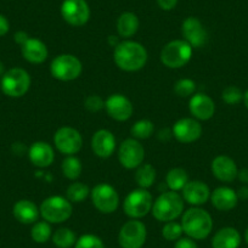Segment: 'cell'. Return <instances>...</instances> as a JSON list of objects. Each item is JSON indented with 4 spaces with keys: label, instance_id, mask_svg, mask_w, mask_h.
I'll return each instance as SVG.
<instances>
[{
    "label": "cell",
    "instance_id": "6da1fadb",
    "mask_svg": "<svg viewBox=\"0 0 248 248\" xmlns=\"http://www.w3.org/2000/svg\"><path fill=\"white\" fill-rule=\"evenodd\" d=\"M149 55L146 47L134 40L119 42L113 50V61L124 72H137L146 65Z\"/></svg>",
    "mask_w": 248,
    "mask_h": 248
},
{
    "label": "cell",
    "instance_id": "7a4b0ae2",
    "mask_svg": "<svg viewBox=\"0 0 248 248\" xmlns=\"http://www.w3.org/2000/svg\"><path fill=\"white\" fill-rule=\"evenodd\" d=\"M184 233L192 240H204L213 230L212 216L200 207H192L184 212L181 219Z\"/></svg>",
    "mask_w": 248,
    "mask_h": 248
},
{
    "label": "cell",
    "instance_id": "3957f363",
    "mask_svg": "<svg viewBox=\"0 0 248 248\" xmlns=\"http://www.w3.org/2000/svg\"><path fill=\"white\" fill-rule=\"evenodd\" d=\"M184 199L176 191L162 192L154 202L151 213L158 221H173L184 212Z\"/></svg>",
    "mask_w": 248,
    "mask_h": 248
},
{
    "label": "cell",
    "instance_id": "277c9868",
    "mask_svg": "<svg viewBox=\"0 0 248 248\" xmlns=\"http://www.w3.org/2000/svg\"><path fill=\"white\" fill-rule=\"evenodd\" d=\"M192 49L194 47L185 40H171L163 46L159 59L166 67L178 70L189 63L192 57Z\"/></svg>",
    "mask_w": 248,
    "mask_h": 248
},
{
    "label": "cell",
    "instance_id": "5b68a950",
    "mask_svg": "<svg viewBox=\"0 0 248 248\" xmlns=\"http://www.w3.org/2000/svg\"><path fill=\"white\" fill-rule=\"evenodd\" d=\"M40 216L50 224H61L72 217L73 206L66 197L50 196L39 207Z\"/></svg>",
    "mask_w": 248,
    "mask_h": 248
},
{
    "label": "cell",
    "instance_id": "8992f818",
    "mask_svg": "<svg viewBox=\"0 0 248 248\" xmlns=\"http://www.w3.org/2000/svg\"><path fill=\"white\" fill-rule=\"evenodd\" d=\"M83 66L80 60L72 54L57 55L50 63V73L61 82H71L82 75Z\"/></svg>",
    "mask_w": 248,
    "mask_h": 248
},
{
    "label": "cell",
    "instance_id": "52a82bcc",
    "mask_svg": "<svg viewBox=\"0 0 248 248\" xmlns=\"http://www.w3.org/2000/svg\"><path fill=\"white\" fill-rule=\"evenodd\" d=\"M154 199L147 189H135L128 194L123 202V211L130 219H141L151 212Z\"/></svg>",
    "mask_w": 248,
    "mask_h": 248
},
{
    "label": "cell",
    "instance_id": "ba28073f",
    "mask_svg": "<svg viewBox=\"0 0 248 248\" xmlns=\"http://www.w3.org/2000/svg\"><path fill=\"white\" fill-rule=\"evenodd\" d=\"M31 76L26 70L20 67L6 71L1 77L0 87L4 94L9 97H22L31 88Z\"/></svg>",
    "mask_w": 248,
    "mask_h": 248
},
{
    "label": "cell",
    "instance_id": "9c48e42d",
    "mask_svg": "<svg viewBox=\"0 0 248 248\" xmlns=\"http://www.w3.org/2000/svg\"><path fill=\"white\" fill-rule=\"evenodd\" d=\"M90 199L93 206L102 214H111L117 211L119 206V195L117 190L109 184H97L90 190Z\"/></svg>",
    "mask_w": 248,
    "mask_h": 248
},
{
    "label": "cell",
    "instance_id": "30bf717a",
    "mask_svg": "<svg viewBox=\"0 0 248 248\" xmlns=\"http://www.w3.org/2000/svg\"><path fill=\"white\" fill-rule=\"evenodd\" d=\"M147 238V229L140 219H130L122 225L118 243L122 248H142Z\"/></svg>",
    "mask_w": 248,
    "mask_h": 248
},
{
    "label": "cell",
    "instance_id": "8fae6325",
    "mask_svg": "<svg viewBox=\"0 0 248 248\" xmlns=\"http://www.w3.org/2000/svg\"><path fill=\"white\" fill-rule=\"evenodd\" d=\"M54 145L62 155L75 156L83 147L82 134L76 128L61 127L54 134Z\"/></svg>",
    "mask_w": 248,
    "mask_h": 248
},
{
    "label": "cell",
    "instance_id": "7c38bea8",
    "mask_svg": "<svg viewBox=\"0 0 248 248\" xmlns=\"http://www.w3.org/2000/svg\"><path fill=\"white\" fill-rule=\"evenodd\" d=\"M145 149L139 140L129 138L122 141L118 149V161L125 169H137L144 163Z\"/></svg>",
    "mask_w": 248,
    "mask_h": 248
},
{
    "label": "cell",
    "instance_id": "4fadbf2b",
    "mask_svg": "<svg viewBox=\"0 0 248 248\" xmlns=\"http://www.w3.org/2000/svg\"><path fill=\"white\" fill-rule=\"evenodd\" d=\"M61 16L68 25L82 27L90 18L89 5L85 0H63Z\"/></svg>",
    "mask_w": 248,
    "mask_h": 248
},
{
    "label": "cell",
    "instance_id": "5bb4252c",
    "mask_svg": "<svg viewBox=\"0 0 248 248\" xmlns=\"http://www.w3.org/2000/svg\"><path fill=\"white\" fill-rule=\"evenodd\" d=\"M173 137L183 144H191L202 137V125L195 118H181L173 125Z\"/></svg>",
    "mask_w": 248,
    "mask_h": 248
},
{
    "label": "cell",
    "instance_id": "9a60e30c",
    "mask_svg": "<svg viewBox=\"0 0 248 248\" xmlns=\"http://www.w3.org/2000/svg\"><path fill=\"white\" fill-rule=\"evenodd\" d=\"M107 114L117 122H125L133 116L134 107L132 101L122 94H113L105 101Z\"/></svg>",
    "mask_w": 248,
    "mask_h": 248
},
{
    "label": "cell",
    "instance_id": "2e32d148",
    "mask_svg": "<svg viewBox=\"0 0 248 248\" xmlns=\"http://www.w3.org/2000/svg\"><path fill=\"white\" fill-rule=\"evenodd\" d=\"M181 33L184 40L189 43L192 47H202L208 40V33L197 17L185 18L181 25Z\"/></svg>",
    "mask_w": 248,
    "mask_h": 248
},
{
    "label": "cell",
    "instance_id": "e0dca14e",
    "mask_svg": "<svg viewBox=\"0 0 248 248\" xmlns=\"http://www.w3.org/2000/svg\"><path fill=\"white\" fill-rule=\"evenodd\" d=\"M181 191L184 201L194 207H200L207 203L212 194L209 186L201 180L189 181Z\"/></svg>",
    "mask_w": 248,
    "mask_h": 248
},
{
    "label": "cell",
    "instance_id": "ac0fdd59",
    "mask_svg": "<svg viewBox=\"0 0 248 248\" xmlns=\"http://www.w3.org/2000/svg\"><path fill=\"white\" fill-rule=\"evenodd\" d=\"M189 111L197 121H209L216 112V104L208 95L199 93L190 97Z\"/></svg>",
    "mask_w": 248,
    "mask_h": 248
},
{
    "label": "cell",
    "instance_id": "d6986e66",
    "mask_svg": "<svg viewBox=\"0 0 248 248\" xmlns=\"http://www.w3.org/2000/svg\"><path fill=\"white\" fill-rule=\"evenodd\" d=\"M116 147V138L109 130L100 129L93 135L92 150L95 156L100 157V158H108L113 155Z\"/></svg>",
    "mask_w": 248,
    "mask_h": 248
},
{
    "label": "cell",
    "instance_id": "ffe728a7",
    "mask_svg": "<svg viewBox=\"0 0 248 248\" xmlns=\"http://www.w3.org/2000/svg\"><path fill=\"white\" fill-rule=\"evenodd\" d=\"M211 169L213 175L223 183H231L237 178L238 168L235 161L229 156H224V155L217 156L212 161Z\"/></svg>",
    "mask_w": 248,
    "mask_h": 248
},
{
    "label": "cell",
    "instance_id": "44dd1931",
    "mask_svg": "<svg viewBox=\"0 0 248 248\" xmlns=\"http://www.w3.org/2000/svg\"><path fill=\"white\" fill-rule=\"evenodd\" d=\"M28 157L37 168H47L54 163L55 151L50 144L45 141H35L28 150Z\"/></svg>",
    "mask_w": 248,
    "mask_h": 248
},
{
    "label": "cell",
    "instance_id": "7402d4cb",
    "mask_svg": "<svg viewBox=\"0 0 248 248\" xmlns=\"http://www.w3.org/2000/svg\"><path fill=\"white\" fill-rule=\"evenodd\" d=\"M212 204L214 208L220 212H229L237 206L238 197L237 194L233 189L228 187V186H220L217 187L211 194Z\"/></svg>",
    "mask_w": 248,
    "mask_h": 248
},
{
    "label": "cell",
    "instance_id": "603a6c76",
    "mask_svg": "<svg viewBox=\"0 0 248 248\" xmlns=\"http://www.w3.org/2000/svg\"><path fill=\"white\" fill-rule=\"evenodd\" d=\"M21 52L26 61L34 65L43 63L49 55L46 45L37 38H28L27 42L21 46Z\"/></svg>",
    "mask_w": 248,
    "mask_h": 248
},
{
    "label": "cell",
    "instance_id": "cb8c5ba5",
    "mask_svg": "<svg viewBox=\"0 0 248 248\" xmlns=\"http://www.w3.org/2000/svg\"><path fill=\"white\" fill-rule=\"evenodd\" d=\"M13 214L17 221L25 225H31L38 221L40 216L39 207L30 200H20L14 204Z\"/></svg>",
    "mask_w": 248,
    "mask_h": 248
},
{
    "label": "cell",
    "instance_id": "d4e9b609",
    "mask_svg": "<svg viewBox=\"0 0 248 248\" xmlns=\"http://www.w3.org/2000/svg\"><path fill=\"white\" fill-rule=\"evenodd\" d=\"M241 245V235L237 229L225 226L214 233L212 238L213 248H238Z\"/></svg>",
    "mask_w": 248,
    "mask_h": 248
},
{
    "label": "cell",
    "instance_id": "484cf974",
    "mask_svg": "<svg viewBox=\"0 0 248 248\" xmlns=\"http://www.w3.org/2000/svg\"><path fill=\"white\" fill-rule=\"evenodd\" d=\"M139 18L134 13H123L117 20V32H118L119 37L124 38V39H129L133 35L137 34L138 30H139Z\"/></svg>",
    "mask_w": 248,
    "mask_h": 248
},
{
    "label": "cell",
    "instance_id": "4316f807",
    "mask_svg": "<svg viewBox=\"0 0 248 248\" xmlns=\"http://www.w3.org/2000/svg\"><path fill=\"white\" fill-rule=\"evenodd\" d=\"M156 169L150 163H142L135 171V181L141 189H149L156 181Z\"/></svg>",
    "mask_w": 248,
    "mask_h": 248
},
{
    "label": "cell",
    "instance_id": "83f0119b",
    "mask_svg": "<svg viewBox=\"0 0 248 248\" xmlns=\"http://www.w3.org/2000/svg\"><path fill=\"white\" fill-rule=\"evenodd\" d=\"M189 183V175L183 168H173L167 173L166 184L171 191H181Z\"/></svg>",
    "mask_w": 248,
    "mask_h": 248
},
{
    "label": "cell",
    "instance_id": "f1b7e54d",
    "mask_svg": "<svg viewBox=\"0 0 248 248\" xmlns=\"http://www.w3.org/2000/svg\"><path fill=\"white\" fill-rule=\"evenodd\" d=\"M78 237L70 228H60L52 232L51 241L57 248H72L75 247Z\"/></svg>",
    "mask_w": 248,
    "mask_h": 248
},
{
    "label": "cell",
    "instance_id": "f546056e",
    "mask_svg": "<svg viewBox=\"0 0 248 248\" xmlns=\"http://www.w3.org/2000/svg\"><path fill=\"white\" fill-rule=\"evenodd\" d=\"M62 174L68 180H77L83 170V166L80 159L77 156H66L61 164Z\"/></svg>",
    "mask_w": 248,
    "mask_h": 248
},
{
    "label": "cell",
    "instance_id": "4dcf8cb0",
    "mask_svg": "<svg viewBox=\"0 0 248 248\" xmlns=\"http://www.w3.org/2000/svg\"><path fill=\"white\" fill-rule=\"evenodd\" d=\"M88 196H90L89 186L80 181H75L66 190V199L71 203H80L87 200Z\"/></svg>",
    "mask_w": 248,
    "mask_h": 248
},
{
    "label": "cell",
    "instance_id": "1f68e13d",
    "mask_svg": "<svg viewBox=\"0 0 248 248\" xmlns=\"http://www.w3.org/2000/svg\"><path fill=\"white\" fill-rule=\"evenodd\" d=\"M155 132V125L150 119H140L133 124L130 128V134L137 140L149 139Z\"/></svg>",
    "mask_w": 248,
    "mask_h": 248
},
{
    "label": "cell",
    "instance_id": "d6a6232c",
    "mask_svg": "<svg viewBox=\"0 0 248 248\" xmlns=\"http://www.w3.org/2000/svg\"><path fill=\"white\" fill-rule=\"evenodd\" d=\"M51 225L47 221H37L33 224L31 230V237L35 243H45L51 238Z\"/></svg>",
    "mask_w": 248,
    "mask_h": 248
},
{
    "label": "cell",
    "instance_id": "836d02e7",
    "mask_svg": "<svg viewBox=\"0 0 248 248\" xmlns=\"http://www.w3.org/2000/svg\"><path fill=\"white\" fill-rule=\"evenodd\" d=\"M196 92V83L190 78H181L174 84V93L179 97H191Z\"/></svg>",
    "mask_w": 248,
    "mask_h": 248
},
{
    "label": "cell",
    "instance_id": "e575fe53",
    "mask_svg": "<svg viewBox=\"0 0 248 248\" xmlns=\"http://www.w3.org/2000/svg\"><path fill=\"white\" fill-rule=\"evenodd\" d=\"M183 226H181V223H178V221H167L164 224L163 229H162V236L166 238L167 241H178L179 238L183 237Z\"/></svg>",
    "mask_w": 248,
    "mask_h": 248
},
{
    "label": "cell",
    "instance_id": "d590c367",
    "mask_svg": "<svg viewBox=\"0 0 248 248\" xmlns=\"http://www.w3.org/2000/svg\"><path fill=\"white\" fill-rule=\"evenodd\" d=\"M75 248H105V243L99 236L94 233H85L78 238Z\"/></svg>",
    "mask_w": 248,
    "mask_h": 248
},
{
    "label": "cell",
    "instance_id": "8d00e7d4",
    "mask_svg": "<svg viewBox=\"0 0 248 248\" xmlns=\"http://www.w3.org/2000/svg\"><path fill=\"white\" fill-rule=\"evenodd\" d=\"M221 99L228 105H238L243 100V93L236 85H229L221 93Z\"/></svg>",
    "mask_w": 248,
    "mask_h": 248
},
{
    "label": "cell",
    "instance_id": "74e56055",
    "mask_svg": "<svg viewBox=\"0 0 248 248\" xmlns=\"http://www.w3.org/2000/svg\"><path fill=\"white\" fill-rule=\"evenodd\" d=\"M84 107L87 111L92 112V113H96V112L105 108V101L99 95H89V96L85 97Z\"/></svg>",
    "mask_w": 248,
    "mask_h": 248
},
{
    "label": "cell",
    "instance_id": "f35d334b",
    "mask_svg": "<svg viewBox=\"0 0 248 248\" xmlns=\"http://www.w3.org/2000/svg\"><path fill=\"white\" fill-rule=\"evenodd\" d=\"M174 248H199L195 240L190 237H181L178 241H175Z\"/></svg>",
    "mask_w": 248,
    "mask_h": 248
},
{
    "label": "cell",
    "instance_id": "ab89813d",
    "mask_svg": "<svg viewBox=\"0 0 248 248\" xmlns=\"http://www.w3.org/2000/svg\"><path fill=\"white\" fill-rule=\"evenodd\" d=\"M157 4H158L159 8L164 11H170L178 4V0H157Z\"/></svg>",
    "mask_w": 248,
    "mask_h": 248
},
{
    "label": "cell",
    "instance_id": "60d3db41",
    "mask_svg": "<svg viewBox=\"0 0 248 248\" xmlns=\"http://www.w3.org/2000/svg\"><path fill=\"white\" fill-rule=\"evenodd\" d=\"M9 30H10V22L5 16L0 14V37L8 34Z\"/></svg>",
    "mask_w": 248,
    "mask_h": 248
},
{
    "label": "cell",
    "instance_id": "b9f144b4",
    "mask_svg": "<svg viewBox=\"0 0 248 248\" xmlns=\"http://www.w3.org/2000/svg\"><path fill=\"white\" fill-rule=\"evenodd\" d=\"M28 38H30L28 37V34L26 32H23V31H18V32H16L15 35H14V39H15V42L17 43L18 45H21V46H22V45L27 42Z\"/></svg>",
    "mask_w": 248,
    "mask_h": 248
},
{
    "label": "cell",
    "instance_id": "7bdbcfd3",
    "mask_svg": "<svg viewBox=\"0 0 248 248\" xmlns=\"http://www.w3.org/2000/svg\"><path fill=\"white\" fill-rule=\"evenodd\" d=\"M237 178L240 179V181L245 185H248V168H243L241 170H238Z\"/></svg>",
    "mask_w": 248,
    "mask_h": 248
},
{
    "label": "cell",
    "instance_id": "ee69618b",
    "mask_svg": "<svg viewBox=\"0 0 248 248\" xmlns=\"http://www.w3.org/2000/svg\"><path fill=\"white\" fill-rule=\"evenodd\" d=\"M237 194V197L241 200H248V185L241 186L238 191L236 192Z\"/></svg>",
    "mask_w": 248,
    "mask_h": 248
},
{
    "label": "cell",
    "instance_id": "f6af8a7d",
    "mask_svg": "<svg viewBox=\"0 0 248 248\" xmlns=\"http://www.w3.org/2000/svg\"><path fill=\"white\" fill-rule=\"evenodd\" d=\"M243 104H245V106H246V108L248 109V90L246 93H243Z\"/></svg>",
    "mask_w": 248,
    "mask_h": 248
},
{
    "label": "cell",
    "instance_id": "bcb514c9",
    "mask_svg": "<svg viewBox=\"0 0 248 248\" xmlns=\"http://www.w3.org/2000/svg\"><path fill=\"white\" fill-rule=\"evenodd\" d=\"M4 73H5V68H4V63L1 61H0V76L3 77Z\"/></svg>",
    "mask_w": 248,
    "mask_h": 248
},
{
    "label": "cell",
    "instance_id": "7dc6e473",
    "mask_svg": "<svg viewBox=\"0 0 248 248\" xmlns=\"http://www.w3.org/2000/svg\"><path fill=\"white\" fill-rule=\"evenodd\" d=\"M245 241H246V243L248 245V228L246 229V231H245Z\"/></svg>",
    "mask_w": 248,
    "mask_h": 248
}]
</instances>
